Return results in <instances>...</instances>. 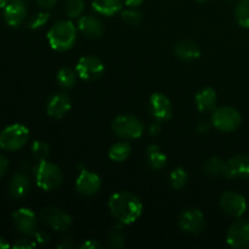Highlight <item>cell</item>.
<instances>
[{"label":"cell","instance_id":"6da1fadb","mask_svg":"<svg viewBox=\"0 0 249 249\" xmlns=\"http://www.w3.org/2000/svg\"><path fill=\"white\" fill-rule=\"evenodd\" d=\"M142 208L140 198L130 192H116L109 197V213L118 223L123 225H130L135 223L142 214Z\"/></svg>","mask_w":249,"mask_h":249},{"label":"cell","instance_id":"7a4b0ae2","mask_svg":"<svg viewBox=\"0 0 249 249\" xmlns=\"http://www.w3.org/2000/svg\"><path fill=\"white\" fill-rule=\"evenodd\" d=\"M48 40L56 51H67L77 40V28L72 21H60L48 32Z\"/></svg>","mask_w":249,"mask_h":249},{"label":"cell","instance_id":"3957f363","mask_svg":"<svg viewBox=\"0 0 249 249\" xmlns=\"http://www.w3.org/2000/svg\"><path fill=\"white\" fill-rule=\"evenodd\" d=\"M36 182L44 191H53L60 187L63 181V174L60 167L48 160H40L34 168Z\"/></svg>","mask_w":249,"mask_h":249},{"label":"cell","instance_id":"277c9868","mask_svg":"<svg viewBox=\"0 0 249 249\" xmlns=\"http://www.w3.org/2000/svg\"><path fill=\"white\" fill-rule=\"evenodd\" d=\"M29 140V130L22 124H12L0 133V148L5 151H18Z\"/></svg>","mask_w":249,"mask_h":249},{"label":"cell","instance_id":"5b68a950","mask_svg":"<svg viewBox=\"0 0 249 249\" xmlns=\"http://www.w3.org/2000/svg\"><path fill=\"white\" fill-rule=\"evenodd\" d=\"M112 130L119 138L125 140H135L143 134V124L136 117L123 114L118 116L112 122Z\"/></svg>","mask_w":249,"mask_h":249},{"label":"cell","instance_id":"8992f818","mask_svg":"<svg viewBox=\"0 0 249 249\" xmlns=\"http://www.w3.org/2000/svg\"><path fill=\"white\" fill-rule=\"evenodd\" d=\"M242 123V117L237 109L229 106L219 107L214 109L213 116H212V124L214 128L218 129L223 133H231L236 129L240 128Z\"/></svg>","mask_w":249,"mask_h":249},{"label":"cell","instance_id":"52a82bcc","mask_svg":"<svg viewBox=\"0 0 249 249\" xmlns=\"http://www.w3.org/2000/svg\"><path fill=\"white\" fill-rule=\"evenodd\" d=\"M78 77L85 82H94L102 77L105 72V65L96 56L87 55L79 58L75 66Z\"/></svg>","mask_w":249,"mask_h":249},{"label":"cell","instance_id":"ba28073f","mask_svg":"<svg viewBox=\"0 0 249 249\" xmlns=\"http://www.w3.org/2000/svg\"><path fill=\"white\" fill-rule=\"evenodd\" d=\"M40 220L48 226H50L53 230L58 231V232H65L72 225V216L65 211L57 207H46L39 214Z\"/></svg>","mask_w":249,"mask_h":249},{"label":"cell","instance_id":"9c48e42d","mask_svg":"<svg viewBox=\"0 0 249 249\" xmlns=\"http://www.w3.org/2000/svg\"><path fill=\"white\" fill-rule=\"evenodd\" d=\"M220 208L224 213L233 218H241L247 211V201L241 194L235 191H225L219 199Z\"/></svg>","mask_w":249,"mask_h":249},{"label":"cell","instance_id":"30bf717a","mask_svg":"<svg viewBox=\"0 0 249 249\" xmlns=\"http://www.w3.org/2000/svg\"><path fill=\"white\" fill-rule=\"evenodd\" d=\"M226 242L230 247L235 249L249 248V220L237 219L229 228L226 235Z\"/></svg>","mask_w":249,"mask_h":249},{"label":"cell","instance_id":"8fae6325","mask_svg":"<svg viewBox=\"0 0 249 249\" xmlns=\"http://www.w3.org/2000/svg\"><path fill=\"white\" fill-rule=\"evenodd\" d=\"M179 226L185 232L191 233V235H199L206 229V219L199 209H185L179 218Z\"/></svg>","mask_w":249,"mask_h":249},{"label":"cell","instance_id":"7c38bea8","mask_svg":"<svg viewBox=\"0 0 249 249\" xmlns=\"http://www.w3.org/2000/svg\"><path fill=\"white\" fill-rule=\"evenodd\" d=\"M12 221L16 230L23 235L33 236V233L38 230V218L36 213L28 208L17 209L12 214Z\"/></svg>","mask_w":249,"mask_h":249},{"label":"cell","instance_id":"4fadbf2b","mask_svg":"<svg viewBox=\"0 0 249 249\" xmlns=\"http://www.w3.org/2000/svg\"><path fill=\"white\" fill-rule=\"evenodd\" d=\"M27 2L28 0H9L4 6L2 16L10 27H18L23 23L27 16Z\"/></svg>","mask_w":249,"mask_h":249},{"label":"cell","instance_id":"5bb4252c","mask_svg":"<svg viewBox=\"0 0 249 249\" xmlns=\"http://www.w3.org/2000/svg\"><path fill=\"white\" fill-rule=\"evenodd\" d=\"M150 112L158 122H167L172 118L173 106L170 100L162 92H155L150 97Z\"/></svg>","mask_w":249,"mask_h":249},{"label":"cell","instance_id":"9a60e30c","mask_svg":"<svg viewBox=\"0 0 249 249\" xmlns=\"http://www.w3.org/2000/svg\"><path fill=\"white\" fill-rule=\"evenodd\" d=\"M101 178L90 170L82 169L75 181L77 191L83 196H94L101 189Z\"/></svg>","mask_w":249,"mask_h":249},{"label":"cell","instance_id":"2e32d148","mask_svg":"<svg viewBox=\"0 0 249 249\" xmlns=\"http://www.w3.org/2000/svg\"><path fill=\"white\" fill-rule=\"evenodd\" d=\"M226 178L249 180V156L237 155L226 162Z\"/></svg>","mask_w":249,"mask_h":249},{"label":"cell","instance_id":"e0dca14e","mask_svg":"<svg viewBox=\"0 0 249 249\" xmlns=\"http://www.w3.org/2000/svg\"><path fill=\"white\" fill-rule=\"evenodd\" d=\"M71 107H72V102H71L70 96L63 92H57V94L51 95L50 99L48 100L46 112L51 118L60 119L70 112Z\"/></svg>","mask_w":249,"mask_h":249},{"label":"cell","instance_id":"ac0fdd59","mask_svg":"<svg viewBox=\"0 0 249 249\" xmlns=\"http://www.w3.org/2000/svg\"><path fill=\"white\" fill-rule=\"evenodd\" d=\"M78 29L89 39H99L104 36V24L99 17L94 15H84L78 21Z\"/></svg>","mask_w":249,"mask_h":249},{"label":"cell","instance_id":"d6986e66","mask_svg":"<svg viewBox=\"0 0 249 249\" xmlns=\"http://www.w3.org/2000/svg\"><path fill=\"white\" fill-rule=\"evenodd\" d=\"M31 190V180L23 172H17L9 184V196L12 199H21L28 195Z\"/></svg>","mask_w":249,"mask_h":249},{"label":"cell","instance_id":"ffe728a7","mask_svg":"<svg viewBox=\"0 0 249 249\" xmlns=\"http://www.w3.org/2000/svg\"><path fill=\"white\" fill-rule=\"evenodd\" d=\"M174 53L181 61H195L201 56V48L195 41L184 39L174 45Z\"/></svg>","mask_w":249,"mask_h":249},{"label":"cell","instance_id":"44dd1931","mask_svg":"<svg viewBox=\"0 0 249 249\" xmlns=\"http://www.w3.org/2000/svg\"><path fill=\"white\" fill-rule=\"evenodd\" d=\"M216 101V92L213 88H203L196 94V105L199 112H209L215 109Z\"/></svg>","mask_w":249,"mask_h":249},{"label":"cell","instance_id":"7402d4cb","mask_svg":"<svg viewBox=\"0 0 249 249\" xmlns=\"http://www.w3.org/2000/svg\"><path fill=\"white\" fill-rule=\"evenodd\" d=\"M91 6L97 14L104 16H113L122 11L123 0H92Z\"/></svg>","mask_w":249,"mask_h":249},{"label":"cell","instance_id":"603a6c76","mask_svg":"<svg viewBox=\"0 0 249 249\" xmlns=\"http://www.w3.org/2000/svg\"><path fill=\"white\" fill-rule=\"evenodd\" d=\"M148 165L155 170H160L167 164V156L157 145H150L146 150Z\"/></svg>","mask_w":249,"mask_h":249},{"label":"cell","instance_id":"cb8c5ba5","mask_svg":"<svg viewBox=\"0 0 249 249\" xmlns=\"http://www.w3.org/2000/svg\"><path fill=\"white\" fill-rule=\"evenodd\" d=\"M203 170L207 175L213 178L225 177L226 175V162L219 157H211L204 162Z\"/></svg>","mask_w":249,"mask_h":249},{"label":"cell","instance_id":"d4e9b609","mask_svg":"<svg viewBox=\"0 0 249 249\" xmlns=\"http://www.w3.org/2000/svg\"><path fill=\"white\" fill-rule=\"evenodd\" d=\"M131 155V146L125 141H121L114 145L111 146L108 151V157L111 158L113 162H124L128 160Z\"/></svg>","mask_w":249,"mask_h":249},{"label":"cell","instance_id":"484cf974","mask_svg":"<svg viewBox=\"0 0 249 249\" xmlns=\"http://www.w3.org/2000/svg\"><path fill=\"white\" fill-rule=\"evenodd\" d=\"M107 242L113 248H123L125 245V232L123 224H117L107 233Z\"/></svg>","mask_w":249,"mask_h":249},{"label":"cell","instance_id":"4316f807","mask_svg":"<svg viewBox=\"0 0 249 249\" xmlns=\"http://www.w3.org/2000/svg\"><path fill=\"white\" fill-rule=\"evenodd\" d=\"M77 71L72 70L70 67H62L58 70L56 79H57V83L61 87L65 88V89H71L77 83Z\"/></svg>","mask_w":249,"mask_h":249},{"label":"cell","instance_id":"83f0119b","mask_svg":"<svg viewBox=\"0 0 249 249\" xmlns=\"http://www.w3.org/2000/svg\"><path fill=\"white\" fill-rule=\"evenodd\" d=\"M235 18L238 26L249 28V0H240L235 7Z\"/></svg>","mask_w":249,"mask_h":249},{"label":"cell","instance_id":"f1b7e54d","mask_svg":"<svg viewBox=\"0 0 249 249\" xmlns=\"http://www.w3.org/2000/svg\"><path fill=\"white\" fill-rule=\"evenodd\" d=\"M187 181H189V174L184 168H175L170 172L169 174V182L172 185L173 189L181 190L186 186Z\"/></svg>","mask_w":249,"mask_h":249},{"label":"cell","instance_id":"f546056e","mask_svg":"<svg viewBox=\"0 0 249 249\" xmlns=\"http://www.w3.org/2000/svg\"><path fill=\"white\" fill-rule=\"evenodd\" d=\"M84 0H66V14L70 18H77L84 11Z\"/></svg>","mask_w":249,"mask_h":249},{"label":"cell","instance_id":"4dcf8cb0","mask_svg":"<svg viewBox=\"0 0 249 249\" xmlns=\"http://www.w3.org/2000/svg\"><path fill=\"white\" fill-rule=\"evenodd\" d=\"M121 18L128 26L139 27L141 24V21H142V15L138 10L129 9L125 10V11H122Z\"/></svg>","mask_w":249,"mask_h":249},{"label":"cell","instance_id":"1f68e13d","mask_svg":"<svg viewBox=\"0 0 249 249\" xmlns=\"http://www.w3.org/2000/svg\"><path fill=\"white\" fill-rule=\"evenodd\" d=\"M31 150L33 157L36 158L38 162H40V160H45L46 158H48L50 148H49L48 143L44 142V141H34Z\"/></svg>","mask_w":249,"mask_h":249},{"label":"cell","instance_id":"d6a6232c","mask_svg":"<svg viewBox=\"0 0 249 249\" xmlns=\"http://www.w3.org/2000/svg\"><path fill=\"white\" fill-rule=\"evenodd\" d=\"M49 21V12L40 11L38 14L33 15L28 22V27L31 29H38L43 27Z\"/></svg>","mask_w":249,"mask_h":249},{"label":"cell","instance_id":"836d02e7","mask_svg":"<svg viewBox=\"0 0 249 249\" xmlns=\"http://www.w3.org/2000/svg\"><path fill=\"white\" fill-rule=\"evenodd\" d=\"M36 246V242L33 240H29V238H21V240L17 241L14 245V248L16 249H28V248H34Z\"/></svg>","mask_w":249,"mask_h":249},{"label":"cell","instance_id":"e575fe53","mask_svg":"<svg viewBox=\"0 0 249 249\" xmlns=\"http://www.w3.org/2000/svg\"><path fill=\"white\" fill-rule=\"evenodd\" d=\"M33 237L34 241H36V243H39V245H46V243H49V241H50V236H49V233L45 232V231L36 230V232L33 233Z\"/></svg>","mask_w":249,"mask_h":249},{"label":"cell","instance_id":"d590c367","mask_svg":"<svg viewBox=\"0 0 249 249\" xmlns=\"http://www.w3.org/2000/svg\"><path fill=\"white\" fill-rule=\"evenodd\" d=\"M7 169H9V160L5 156L0 155V179L6 174Z\"/></svg>","mask_w":249,"mask_h":249},{"label":"cell","instance_id":"8d00e7d4","mask_svg":"<svg viewBox=\"0 0 249 249\" xmlns=\"http://www.w3.org/2000/svg\"><path fill=\"white\" fill-rule=\"evenodd\" d=\"M80 248L82 249H96V248H102V245L95 240H88V241H85L82 246H80Z\"/></svg>","mask_w":249,"mask_h":249},{"label":"cell","instance_id":"74e56055","mask_svg":"<svg viewBox=\"0 0 249 249\" xmlns=\"http://www.w3.org/2000/svg\"><path fill=\"white\" fill-rule=\"evenodd\" d=\"M36 2H38V5L43 10H49L55 6L57 0H36Z\"/></svg>","mask_w":249,"mask_h":249},{"label":"cell","instance_id":"f35d334b","mask_svg":"<svg viewBox=\"0 0 249 249\" xmlns=\"http://www.w3.org/2000/svg\"><path fill=\"white\" fill-rule=\"evenodd\" d=\"M160 130H162V126H160V122L156 121V122H153V123L150 125V135L151 136L158 135V134L160 133Z\"/></svg>","mask_w":249,"mask_h":249},{"label":"cell","instance_id":"ab89813d","mask_svg":"<svg viewBox=\"0 0 249 249\" xmlns=\"http://www.w3.org/2000/svg\"><path fill=\"white\" fill-rule=\"evenodd\" d=\"M143 1H145V0H123L124 4L128 5V6H130V7L140 6Z\"/></svg>","mask_w":249,"mask_h":249},{"label":"cell","instance_id":"60d3db41","mask_svg":"<svg viewBox=\"0 0 249 249\" xmlns=\"http://www.w3.org/2000/svg\"><path fill=\"white\" fill-rule=\"evenodd\" d=\"M58 248H72L73 247V243L71 242L70 238H63L62 242L57 246Z\"/></svg>","mask_w":249,"mask_h":249},{"label":"cell","instance_id":"b9f144b4","mask_svg":"<svg viewBox=\"0 0 249 249\" xmlns=\"http://www.w3.org/2000/svg\"><path fill=\"white\" fill-rule=\"evenodd\" d=\"M209 129V124L207 122H199L198 133H207Z\"/></svg>","mask_w":249,"mask_h":249},{"label":"cell","instance_id":"7bdbcfd3","mask_svg":"<svg viewBox=\"0 0 249 249\" xmlns=\"http://www.w3.org/2000/svg\"><path fill=\"white\" fill-rule=\"evenodd\" d=\"M9 247H10L9 243H7L6 241H5L4 238L0 236V249H5V248H9Z\"/></svg>","mask_w":249,"mask_h":249},{"label":"cell","instance_id":"ee69618b","mask_svg":"<svg viewBox=\"0 0 249 249\" xmlns=\"http://www.w3.org/2000/svg\"><path fill=\"white\" fill-rule=\"evenodd\" d=\"M7 1H9V0H0V9H4V6L7 4Z\"/></svg>","mask_w":249,"mask_h":249},{"label":"cell","instance_id":"f6af8a7d","mask_svg":"<svg viewBox=\"0 0 249 249\" xmlns=\"http://www.w3.org/2000/svg\"><path fill=\"white\" fill-rule=\"evenodd\" d=\"M197 1H199V2H206V1H208V0H197Z\"/></svg>","mask_w":249,"mask_h":249},{"label":"cell","instance_id":"bcb514c9","mask_svg":"<svg viewBox=\"0 0 249 249\" xmlns=\"http://www.w3.org/2000/svg\"><path fill=\"white\" fill-rule=\"evenodd\" d=\"M225 1H228V2H233V1H235V0H225Z\"/></svg>","mask_w":249,"mask_h":249}]
</instances>
